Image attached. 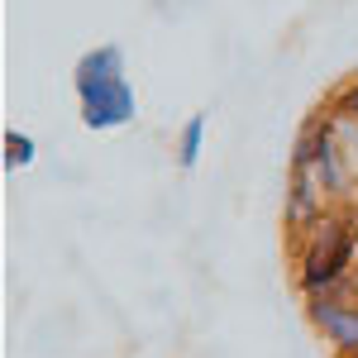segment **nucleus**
<instances>
[{
    "label": "nucleus",
    "instance_id": "nucleus-1",
    "mask_svg": "<svg viewBox=\"0 0 358 358\" xmlns=\"http://www.w3.org/2000/svg\"><path fill=\"white\" fill-rule=\"evenodd\" d=\"M354 258H358V215L354 210L325 215L301 244L296 287L306 296H315V292H325V287H334V282H344L354 273Z\"/></svg>",
    "mask_w": 358,
    "mask_h": 358
},
{
    "label": "nucleus",
    "instance_id": "nucleus-2",
    "mask_svg": "<svg viewBox=\"0 0 358 358\" xmlns=\"http://www.w3.org/2000/svg\"><path fill=\"white\" fill-rule=\"evenodd\" d=\"M77 106H82L86 129H120L138 115L134 86L124 82V72H106V77H77Z\"/></svg>",
    "mask_w": 358,
    "mask_h": 358
},
{
    "label": "nucleus",
    "instance_id": "nucleus-3",
    "mask_svg": "<svg viewBox=\"0 0 358 358\" xmlns=\"http://www.w3.org/2000/svg\"><path fill=\"white\" fill-rule=\"evenodd\" d=\"M310 325L334 344V358L358 354V301H325V296H306Z\"/></svg>",
    "mask_w": 358,
    "mask_h": 358
},
{
    "label": "nucleus",
    "instance_id": "nucleus-4",
    "mask_svg": "<svg viewBox=\"0 0 358 358\" xmlns=\"http://www.w3.org/2000/svg\"><path fill=\"white\" fill-rule=\"evenodd\" d=\"M325 215H330V210H325V192H320V182H315L310 172H292V182H287V201H282V220H287V229L310 234Z\"/></svg>",
    "mask_w": 358,
    "mask_h": 358
},
{
    "label": "nucleus",
    "instance_id": "nucleus-5",
    "mask_svg": "<svg viewBox=\"0 0 358 358\" xmlns=\"http://www.w3.org/2000/svg\"><path fill=\"white\" fill-rule=\"evenodd\" d=\"M201 148H206V115H192L187 124H182V134H177V163L192 172L201 163Z\"/></svg>",
    "mask_w": 358,
    "mask_h": 358
},
{
    "label": "nucleus",
    "instance_id": "nucleus-6",
    "mask_svg": "<svg viewBox=\"0 0 358 358\" xmlns=\"http://www.w3.org/2000/svg\"><path fill=\"white\" fill-rule=\"evenodd\" d=\"M34 158H38V143H34V134L5 129V167H29Z\"/></svg>",
    "mask_w": 358,
    "mask_h": 358
},
{
    "label": "nucleus",
    "instance_id": "nucleus-7",
    "mask_svg": "<svg viewBox=\"0 0 358 358\" xmlns=\"http://www.w3.org/2000/svg\"><path fill=\"white\" fill-rule=\"evenodd\" d=\"M330 106H334L339 115H344V120H354V124H358V77H354V82H344L339 91H334V101H330Z\"/></svg>",
    "mask_w": 358,
    "mask_h": 358
},
{
    "label": "nucleus",
    "instance_id": "nucleus-8",
    "mask_svg": "<svg viewBox=\"0 0 358 358\" xmlns=\"http://www.w3.org/2000/svg\"><path fill=\"white\" fill-rule=\"evenodd\" d=\"M349 358H358V354H349Z\"/></svg>",
    "mask_w": 358,
    "mask_h": 358
}]
</instances>
